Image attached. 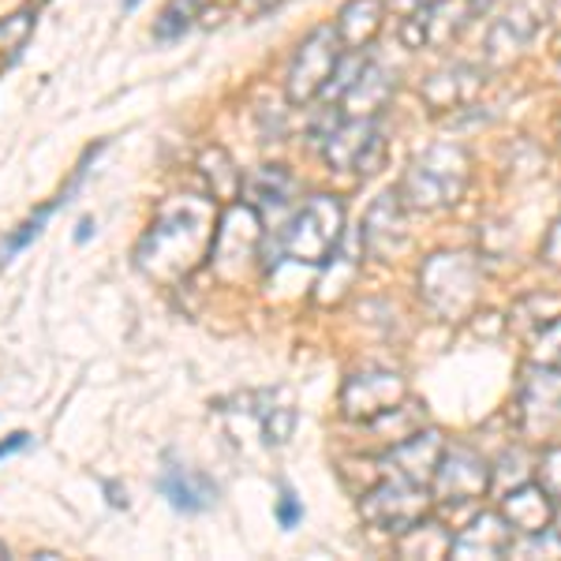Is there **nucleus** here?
<instances>
[{
	"label": "nucleus",
	"instance_id": "obj_4",
	"mask_svg": "<svg viewBox=\"0 0 561 561\" xmlns=\"http://www.w3.org/2000/svg\"><path fill=\"white\" fill-rule=\"evenodd\" d=\"M341 240H345V206L333 195H311L288 221L280 248H285V259L319 266Z\"/></svg>",
	"mask_w": 561,
	"mask_h": 561
},
{
	"label": "nucleus",
	"instance_id": "obj_28",
	"mask_svg": "<svg viewBox=\"0 0 561 561\" xmlns=\"http://www.w3.org/2000/svg\"><path fill=\"white\" fill-rule=\"evenodd\" d=\"M262 431H266V438L274 442V446L288 442L296 431V409H266L262 412Z\"/></svg>",
	"mask_w": 561,
	"mask_h": 561
},
{
	"label": "nucleus",
	"instance_id": "obj_13",
	"mask_svg": "<svg viewBox=\"0 0 561 561\" xmlns=\"http://www.w3.org/2000/svg\"><path fill=\"white\" fill-rule=\"evenodd\" d=\"M502 520L510 524L513 536H539L554 524V497H550L536 479H524L502 497Z\"/></svg>",
	"mask_w": 561,
	"mask_h": 561
},
{
	"label": "nucleus",
	"instance_id": "obj_34",
	"mask_svg": "<svg viewBox=\"0 0 561 561\" xmlns=\"http://www.w3.org/2000/svg\"><path fill=\"white\" fill-rule=\"evenodd\" d=\"M0 558H8V547H4V542H0Z\"/></svg>",
	"mask_w": 561,
	"mask_h": 561
},
{
	"label": "nucleus",
	"instance_id": "obj_2",
	"mask_svg": "<svg viewBox=\"0 0 561 561\" xmlns=\"http://www.w3.org/2000/svg\"><path fill=\"white\" fill-rule=\"evenodd\" d=\"M468 180H472L468 150L457 142H434L409 161L397 198L404 203V210H446L460 203Z\"/></svg>",
	"mask_w": 561,
	"mask_h": 561
},
{
	"label": "nucleus",
	"instance_id": "obj_11",
	"mask_svg": "<svg viewBox=\"0 0 561 561\" xmlns=\"http://www.w3.org/2000/svg\"><path fill=\"white\" fill-rule=\"evenodd\" d=\"M431 486L438 502H449V505L472 502V497H483L491 491V468H486V460L479 457L476 449L449 446V449H442L438 468H434V476H431Z\"/></svg>",
	"mask_w": 561,
	"mask_h": 561
},
{
	"label": "nucleus",
	"instance_id": "obj_25",
	"mask_svg": "<svg viewBox=\"0 0 561 561\" xmlns=\"http://www.w3.org/2000/svg\"><path fill=\"white\" fill-rule=\"evenodd\" d=\"M449 531H442V524H431L427 517L415 520L409 531H401V554L404 558H442L449 554Z\"/></svg>",
	"mask_w": 561,
	"mask_h": 561
},
{
	"label": "nucleus",
	"instance_id": "obj_19",
	"mask_svg": "<svg viewBox=\"0 0 561 561\" xmlns=\"http://www.w3.org/2000/svg\"><path fill=\"white\" fill-rule=\"evenodd\" d=\"M161 494L169 497V505L180 513H198V510H210L214 497H217V486L210 483L206 476L198 472H187L180 465H169L165 476L158 479Z\"/></svg>",
	"mask_w": 561,
	"mask_h": 561
},
{
	"label": "nucleus",
	"instance_id": "obj_3",
	"mask_svg": "<svg viewBox=\"0 0 561 561\" xmlns=\"http://www.w3.org/2000/svg\"><path fill=\"white\" fill-rule=\"evenodd\" d=\"M420 293L434 314L449 322H460L472 311L479 296V270L465 251H442L431 255L420 270Z\"/></svg>",
	"mask_w": 561,
	"mask_h": 561
},
{
	"label": "nucleus",
	"instance_id": "obj_6",
	"mask_svg": "<svg viewBox=\"0 0 561 561\" xmlns=\"http://www.w3.org/2000/svg\"><path fill=\"white\" fill-rule=\"evenodd\" d=\"M341 65V42L333 26H314L300 42L293 65H288L285 94L293 105H311L325 87L333 83V71Z\"/></svg>",
	"mask_w": 561,
	"mask_h": 561
},
{
	"label": "nucleus",
	"instance_id": "obj_17",
	"mask_svg": "<svg viewBox=\"0 0 561 561\" xmlns=\"http://www.w3.org/2000/svg\"><path fill=\"white\" fill-rule=\"evenodd\" d=\"M513 531L502 513H479L460 536L449 539V558H505Z\"/></svg>",
	"mask_w": 561,
	"mask_h": 561
},
{
	"label": "nucleus",
	"instance_id": "obj_7",
	"mask_svg": "<svg viewBox=\"0 0 561 561\" xmlns=\"http://www.w3.org/2000/svg\"><path fill=\"white\" fill-rule=\"evenodd\" d=\"M359 513H364V520L370 528H386V531H393V536H401L415 520L427 517V486L393 476V479H386V483H378L375 491L364 494Z\"/></svg>",
	"mask_w": 561,
	"mask_h": 561
},
{
	"label": "nucleus",
	"instance_id": "obj_18",
	"mask_svg": "<svg viewBox=\"0 0 561 561\" xmlns=\"http://www.w3.org/2000/svg\"><path fill=\"white\" fill-rule=\"evenodd\" d=\"M382 15H386V0H348L337 15V26H333L341 49L352 53L367 49L378 38V31H382Z\"/></svg>",
	"mask_w": 561,
	"mask_h": 561
},
{
	"label": "nucleus",
	"instance_id": "obj_32",
	"mask_svg": "<svg viewBox=\"0 0 561 561\" xmlns=\"http://www.w3.org/2000/svg\"><path fill=\"white\" fill-rule=\"evenodd\" d=\"M90 229H94V221H90V217H87V221H83V225H79V232H76V243H83V240H90Z\"/></svg>",
	"mask_w": 561,
	"mask_h": 561
},
{
	"label": "nucleus",
	"instance_id": "obj_26",
	"mask_svg": "<svg viewBox=\"0 0 561 561\" xmlns=\"http://www.w3.org/2000/svg\"><path fill=\"white\" fill-rule=\"evenodd\" d=\"M210 0H169L165 12L158 15V26H153V38L158 42H173V38H184L192 26L203 20V8Z\"/></svg>",
	"mask_w": 561,
	"mask_h": 561
},
{
	"label": "nucleus",
	"instance_id": "obj_5",
	"mask_svg": "<svg viewBox=\"0 0 561 561\" xmlns=\"http://www.w3.org/2000/svg\"><path fill=\"white\" fill-rule=\"evenodd\" d=\"M259 255H262V217L255 206L237 203L214 229V243H210L214 270L225 280H243L251 270L262 266Z\"/></svg>",
	"mask_w": 561,
	"mask_h": 561
},
{
	"label": "nucleus",
	"instance_id": "obj_21",
	"mask_svg": "<svg viewBox=\"0 0 561 561\" xmlns=\"http://www.w3.org/2000/svg\"><path fill=\"white\" fill-rule=\"evenodd\" d=\"M531 38H536V15H528L524 8H513V12L491 31L486 49H491V60H513L528 49Z\"/></svg>",
	"mask_w": 561,
	"mask_h": 561
},
{
	"label": "nucleus",
	"instance_id": "obj_35",
	"mask_svg": "<svg viewBox=\"0 0 561 561\" xmlns=\"http://www.w3.org/2000/svg\"><path fill=\"white\" fill-rule=\"evenodd\" d=\"M135 4H139V0H124V8H135Z\"/></svg>",
	"mask_w": 561,
	"mask_h": 561
},
{
	"label": "nucleus",
	"instance_id": "obj_16",
	"mask_svg": "<svg viewBox=\"0 0 561 561\" xmlns=\"http://www.w3.org/2000/svg\"><path fill=\"white\" fill-rule=\"evenodd\" d=\"M442 449H446V442H442V434H434V431L404 434V438H397V446L386 454V465H389V472H393V476L427 486L434 468H438Z\"/></svg>",
	"mask_w": 561,
	"mask_h": 561
},
{
	"label": "nucleus",
	"instance_id": "obj_30",
	"mask_svg": "<svg viewBox=\"0 0 561 561\" xmlns=\"http://www.w3.org/2000/svg\"><path fill=\"white\" fill-rule=\"evenodd\" d=\"M26 438H31V434H8V442H0V457L15 454V449H26Z\"/></svg>",
	"mask_w": 561,
	"mask_h": 561
},
{
	"label": "nucleus",
	"instance_id": "obj_22",
	"mask_svg": "<svg viewBox=\"0 0 561 561\" xmlns=\"http://www.w3.org/2000/svg\"><path fill=\"white\" fill-rule=\"evenodd\" d=\"M198 176H203L206 192L210 198H237L240 195V173H237V161L229 158L225 150H203L198 153Z\"/></svg>",
	"mask_w": 561,
	"mask_h": 561
},
{
	"label": "nucleus",
	"instance_id": "obj_33",
	"mask_svg": "<svg viewBox=\"0 0 561 561\" xmlns=\"http://www.w3.org/2000/svg\"><path fill=\"white\" fill-rule=\"evenodd\" d=\"M280 0H255V8H262V12H270V8H277Z\"/></svg>",
	"mask_w": 561,
	"mask_h": 561
},
{
	"label": "nucleus",
	"instance_id": "obj_20",
	"mask_svg": "<svg viewBox=\"0 0 561 561\" xmlns=\"http://www.w3.org/2000/svg\"><path fill=\"white\" fill-rule=\"evenodd\" d=\"M476 90H479L476 71L465 65H454L446 71H434L427 79V87H423V98H427V105H434V108H454L460 102H468Z\"/></svg>",
	"mask_w": 561,
	"mask_h": 561
},
{
	"label": "nucleus",
	"instance_id": "obj_9",
	"mask_svg": "<svg viewBox=\"0 0 561 561\" xmlns=\"http://www.w3.org/2000/svg\"><path fill=\"white\" fill-rule=\"evenodd\" d=\"M558 367L554 364H531L520 389V420L524 434L539 446H550L558 438L561 420V393H558Z\"/></svg>",
	"mask_w": 561,
	"mask_h": 561
},
{
	"label": "nucleus",
	"instance_id": "obj_1",
	"mask_svg": "<svg viewBox=\"0 0 561 561\" xmlns=\"http://www.w3.org/2000/svg\"><path fill=\"white\" fill-rule=\"evenodd\" d=\"M214 229L217 206L210 195H176L153 217L147 237L135 248V262L158 285L184 280L210 259Z\"/></svg>",
	"mask_w": 561,
	"mask_h": 561
},
{
	"label": "nucleus",
	"instance_id": "obj_27",
	"mask_svg": "<svg viewBox=\"0 0 561 561\" xmlns=\"http://www.w3.org/2000/svg\"><path fill=\"white\" fill-rule=\"evenodd\" d=\"M34 31V12L26 8V12H15V15H8V20H0V49H8V53H15V49H23V42H26V34Z\"/></svg>",
	"mask_w": 561,
	"mask_h": 561
},
{
	"label": "nucleus",
	"instance_id": "obj_10",
	"mask_svg": "<svg viewBox=\"0 0 561 561\" xmlns=\"http://www.w3.org/2000/svg\"><path fill=\"white\" fill-rule=\"evenodd\" d=\"M494 0H434V4L412 12L401 26V42L409 49H427V45L449 42L460 26H468V20L483 15Z\"/></svg>",
	"mask_w": 561,
	"mask_h": 561
},
{
	"label": "nucleus",
	"instance_id": "obj_31",
	"mask_svg": "<svg viewBox=\"0 0 561 561\" xmlns=\"http://www.w3.org/2000/svg\"><path fill=\"white\" fill-rule=\"evenodd\" d=\"M397 8H401L404 15H412V12H420V8H427V4H434V0H393Z\"/></svg>",
	"mask_w": 561,
	"mask_h": 561
},
{
	"label": "nucleus",
	"instance_id": "obj_15",
	"mask_svg": "<svg viewBox=\"0 0 561 561\" xmlns=\"http://www.w3.org/2000/svg\"><path fill=\"white\" fill-rule=\"evenodd\" d=\"M364 251L375 259H397V251L409 248V232H404V203L397 198V192H389L370 206L367 221H364Z\"/></svg>",
	"mask_w": 561,
	"mask_h": 561
},
{
	"label": "nucleus",
	"instance_id": "obj_24",
	"mask_svg": "<svg viewBox=\"0 0 561 561\" xmlns=\"http://www.w3.org/2000/svg\"><path fill=\"white\" fill-rule=\"evenodd\" d=\"M352 280H356V255H348L345 248H333L330 259L322 262V277H319V300L325 304H337L341 296L352 288Z\"/></svg>",
	"mask_w": 561,
	"mask_h": 561
},
{
	"label": "nucleus",
	"instance_id": "obj_14",
	"mask_svg": "<svg viewBox=\"0 0 561 561\" xmlns=\"http://www.w3.org/2000/svg\"><path fill=\"white\" fill-rule=\"evenodd\" d=\"M393 90H397V79L386 65H359L356 79H352L345 87V94H341V116H345V121H375L389 105Z\"/></svg>",
	"mask_w": 561,
	"mask_h": 561
},
{
	"label": "nucleus",
	"instance_id": "obj_29",
	"mask_svg": "<svg viewBox=\"0 0 561 561\" xmlns=\"http://www.w3.org/2000/svg\"><path fill=\"white\" fill-rule=\"evenodd\" d=\"M304 517V510H300V497H296V491H280V502H277V524L280 528H296Z\"/></svg>",
	"mask_w": 561,
	"mask_h": 561
},
{
	"label": "nucleus",
	"instance_id": "obj_12",
	"mask_svg": "<svg viewBox=\"0 0 561 561\" xmlns=\"http://www.w3.org/2000/svg\"><path fill=\"white\" fill-rule=\"evenodd\" d=\"M404 397H409V386H404V378L397 370H359L341 389V412H345V420L367 423L389 409H397Z\"/></svg>",
	"mask_w": 561,
	"mask_h": 561
},
{
	"label": "nucleus",
	"instance_id": "obj_8",
	"mask_svg": "<svg viewBox=\"0 0 561 561\" xmlns=\"http://www.w3.org/2000/svg\"><path fill=\"white\" fill-rule=\"evenodd\" d=\"M322 158L333 173H375L386 161V139L375 121H345L325 135Z\"/></svg>",
	"mask_w": 561,
	"mask_h": 561
},
{
	"label": "nucleus",
	"instance_id": "obj_23",
	"mask_svg": "<svg viewBox=\"0 0 561 561\" xmlns=\"http://www.w3.org/2000/svg\"><path fill=\"white\" fill-rule=\"evenodd\" d=\"M293 192H296V180L280 165H262L259 173L248 180V187H243V195L251 198L248 206H285Z\"/></svg>",
	"mask_w": 561,
	"mask_h": 561
}]
</instances>
